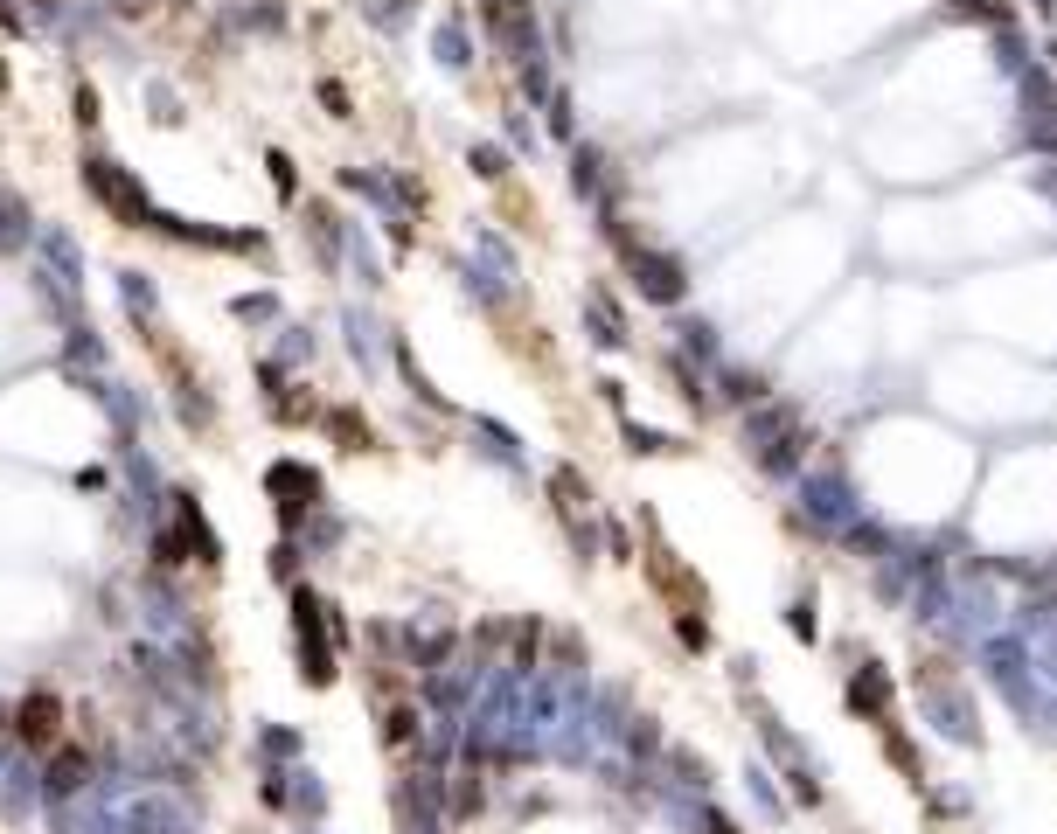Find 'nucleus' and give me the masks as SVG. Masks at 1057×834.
<instances>
[{
	"instance_id": "obj_1",
	"label": "nucleus",
	"mask_w": 1057,
	"mask_h": 834,
	"mask_svg": "<svg viewBox=\"0 0 1057 834\" xmlns=\"http://www.w3.org/2000/svg\"><path fill=\"white\" fill-rule=\"evenodd\" d=\"M14 730H21V744H35V751H42V744H56V695H28Z\"/></svg>"
},
{
	"instance_id": "obj_2",
	"label": "nucleus",
	"mask_w": 1057,
	"mask_h": 834,
	"mask_svg": "<svg viewBox=\"0 0 1057 834\" xmlns=\"http://www.w3.org/2000/svg\"><path fill=\"white\" fill-rule=\"evenodd\" d=\"M77 772H84V758L70 751V758H56V779H49V786H77Z\"/></svg>"
}]
</instances>
